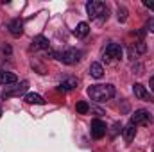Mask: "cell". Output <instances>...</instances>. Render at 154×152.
I'll use <instances>...</instances> for the list:
<instances>
[{
    "mask_svg": "<svg viewBox=\"0 0 154 152\" xmlns=\"http://www.w3.org/2000/svg\"><path fill=\"white\" fill-rule=\"evenodd\" d=\"M27 86H29V82H27V81H23V82H20V86H16V88H13V90H7V91H4V93H2V99L5 100V99L16 97V95H20V93H23V91L27 90Z\"/></svg>",
    "mask_w": 154,
    "mask_h": 152,
    "instance_id": "cell-9",
    "label": "cell"
},
{
    "mask_svg": "<svg viewBox=\"0 0 154 152\" xmlns=\"http://www.w3.org/2000/svg\"><path fill=\"white\" fill-rule=\"evenodd\" d=\"M124 54L122 47L118 43H108L106 45V50H104V61H109V59H120Z\"/></svg>",
    "mask_w": 154,
    "mask_h": 152,
    "instance_id": "cell-5",
    "label": "cell"
},
{
    "mask_svg": "<svg viewBox=\"0 0 154 152\" xmlns=\"http://www.w3.org/2000/svg\"><path fill=\"white\" fill-rule=\"evenodd\" d=\"M32 48H43V50H48V39L45 36H36L32 39Z\"/></svg>",
    "mask_w": 154,
    "mask_h": 152,
    "instance_id": "cell-15",
    "label": "cell"
},
{
    "mask_svg": "<svg viewBox=\"0 0 154 152\" xmlns=\"http://www.w3.org/2000/svg\"><path fill=\"white\" fill-rule=\"evenodd\" d=\"M149 86H151V90L154 91V75L151 77V82H149Z\"/></svg>",
    "mask_w": 154,
    "mask_h": 152,
    "instance_id": "cell-22",
    "label": "cell"
},
{
    "mask_svg": "<svg viewBox=\"0 0 154 152\" xmlns=\"http://www.w3.org/2000/svg\"><path fill=\"white\" fill-rule=\"evenodd\" d=\"M116 14H118V22H125L127 20V9L125 7H118Z\"/></svg>",
    "mask_w": 154,
    "mask_h": 152,
    "instance_id": "cell-19",
    "label": "cell"
},
{
    "mask_svg": "<svg viewBox=\"0 0 154 152\" xmlns=\"http://www.w3.org/2000/svg\"><path fill=\"white\" fill-rule=\"evenodd\" d=\"M74 88H77V79L75 77H68L59 84V91H72Z\"/></svg>",
    "mask_w": 154,
    "mask_h": 152,
    "instance_id": "cell-13",
    "label": "cell"
},
{
    "mask_svg": "<svg viewBox=\"0 0 154 152\" xmlns=\"http://www.w3.org/2000/svg\"><path fill=\"white\" fill-rule=\"evenodd\" d=\"M75 109H77V113H79V114H86L88 111H90V106H88V102L81 100V102H77Z\"/></svg>",
    "mask_w": 154,
    "mask_h": 152,
    "instance_id": "cell-18",
    "label": "cell"
},
{
    "mask_svg": "<svg viewBox=\"0 0 154 152\" xmlns=\"http://www.w3.org/2000/svg\"><path fill=\"white\" fill-rule=\"evenodd\" d=\"M23 100H25L27 104H45L43 97H41V95H38V93H27Z\"/></svg>",
    "mask_w": 154,
    "mask_h": 152,
    "instance_id": "cell-16",
    "label": "cell"
},
{
    "mask_svg": "<svg viewBox=\"0 0 154 152\" xmlns=\"http://www.w3.org/2000/svg\"><path fill=\"white\" fill-rule=\"evenodd\" d=\"M133 91H134V97H136V99H140V100H149V102H154V97H151V95H149V91L145 90V86H143V84L136 82V84L133 86Z\"/></svg>",
    "mask_w": 154,
    "mask_h": 152,
    "instance_id": "cell-7",
    "label": "cell"
},
{
    "mask_svg": "<svg viewBox=\"0 0 154 152\" xmlns=\"http://www.w3.org/2000/svg\"><path fill=\"white\" fill-rule=\"evenodd\" d=\"M86 13L91 20H100V22L108 20V7H106L104 2H95V0L88 2L86 4Z\"/></svg>",
    "mask_w": 154,
    "mask_h": 152,
    "instance_id": "cell-2",
    "label": "cell"
},
{
    "mask_svg": "<svg viewBox=\"0 0 154 152\" xmlns=\"http://www.w3.org/2000/svg\"><path fill=\"white\" fill-rule=\"evenodd\" d=\"M7 29H9V32H11L14 38H18V36H22V34H23V22H22L20 18H14V20H11V22H9Z\"/></svg>",
    "mask_w": 154,
    "mask_h": 152,
    "instance_id": "cell-8",
    "label": "cell"
},
{
    "mask_svg": "<svg viewBox=\"0 0 154 152\" xmlns=\"http://www.w3.org/2000/svg\"><path fill=\"white\" fill-rule=\"evenodd\" d=\"M88 95L95 102H106L115 97V86L113 84H95L88 88Z\"/></svg>",
    "mask_w": 154,
    "mask_h": 152,
    "instance_id": "cell-1",
    "label": "cell"
},
{
    "mask_svg": "<svg viewBox=\"0 0 154 152\" xmlns=\"http://www.w3.org/2000/svg\"><path fill=\"white\" fill-rule=\"evenodd\" d=\"M0 114H2V108H0Z\"/></svg>",
    "mask_w": 154,
    "mask_h": 152,
    "instance_id": "cell-23",
    "label": "cell"
},
{
    "mask_svg": "<svg viewBox=\"0 0 154 152\" xmlns=\"http://www.w3.org/2000/svg\"><path fill=\"white\" fill-rule=\"evenodd\" d=\"M74 34H75L77 38H86V36L90 34V25H88L86 22L77 23V27L74 29Z\"/></svg>",
    "mask_w": 154,
    "mask_h": 152,
    "instance_id": "cell-12",
    "label": "cell"
},
{
    "mask_svg": "<svg viewBox=\"0 0 154 152\" xmlns=\"http://www.w3.org/2000/svg\"><path fill=\"white\" fill-rule=\"evenodd\" d=\"M18 81V77L11 72H0V84L2 86H9V84H14Z\"/></svg>",
    "mask_w": 154,
    "mask_h": 152,
    "instance_id": "cell-11",
    "label": "cell"
},
{
    "mask_svg": "<svg viewBox=\"0 0 154 152\" xmlns=\"http://www.w3.org/2000/svg\"><path fill=\"white\" fill-rule=\"evenodd\" d=\"M147 29H149L151 32H154V18H151V20H149V23H147Z\"/></svg>",
    "mask_w": 154,
    "mask_h": 152,
    "instance_id": "cell-21",
    "label": "cell"
},
{
    "mask_svg": "<svg viewBox=\"0 0 154 152\" xmlns=\"http://www.w3.org/2000/svg\"><path fill=\"white\" fill-rule=\"evenodd\" d=\"M122 136H124V140H125V143H131L133 140H134V136H136V129H134V125L129 122L124 129H122Z\"/></svg>",
    "mask_w": 154,
    "mask_h": 152,
    "instance_id": "cell-10",
    "label": "cell"
},
{
    "mask_svg": "<svg viewBox=\"0 0 154 152\" xmlns=\"http://www.w3.org/2000/svg\"><path fill=\"white\" fill-rule=\"evenodd\" d=\"M90 132H91V138H95V140L104 138V134H106V123L102 120H91Z\"/></svg>",
    "mask_w": 154,
    "mask_h": 152,
    "instance_id": "cell-6",
    "label": "cell"
},
{
    "mask_svg": "<svg viewBox=\"0 0 154 152\" xmlns=\"http://www.w3.org/2000/svg\"><path fill=\"white\" fill-rule=\"evenodd\" d=\"M56 57L61 63H65V65H74V63H77L81 59V52L77 48H65L63 52H57Z\"/></svg>",
    "mask_w": 154,
    "mask_h": 152,
    "instance_id": "cell-4",
    "label": "cell"
},
{
    "mask_svg": "<svg viewBox=\"0 0 154 152\" xmlns=\"http://www.w3.org/2000/svg\"><path fill=\"white\" fill-rule=\"evenodd\" d=\"M131 123L136 127V125H142V127H149L152 123V114L145 109H138L134 111L133 116H131Z\"/></svg>",
    "mask_w": 154,
    "mask_h": 152,
    "instance_id": "cell-3",
    "label": "cell"
},
{
    "mask_svg": "<svg viewBox=\"0 0 154 152\" xmlns=\"http://www.w3.org/2000/svg\"><path fill=\"white\" fill-rule=\"evenodd\" d=\"M90 75L95 77V79H100V77L104 75L102 65H100V63H91V65H90Z\"/></svg>",
    "mask_w": 154,
    "mask_h": 152,
    "instance_id": "cell-14",
    "label": "cell"
},
{
    "mask_svg": "<svg viewBox=\"0 0 154 152\" xmlns=\"http://www.w3.org/2000/svg\"><path fill=\"white\" fill-rule=\"evenodd\" d=\"M143 5H145V7H149L151 11H154V0H145V2H143Z\"/></svg>",
    "mask_w": 154,
    "mask_h": 152,
    "instance_id": "cell-20",
    "label": "cell"
},
{
    "mask_svg": "<svg viewBox=\"0 0 154 152\" xmlns=\"http://www.w3.org/2000/svg\"><path fill=\"white\" fill-rule=\"evenodd\" d=\"M145 50H147V45H145L143 41H140V43H136L129 52H131V56H136V54H143Z\"/></svg>",
    "mask_w": 154,
    "mask_h": 152,
    "instance_id": "cell-17",
    "label": "cell"
}]
</instances>
